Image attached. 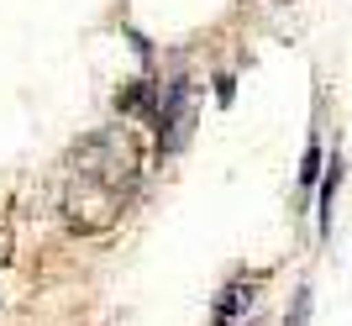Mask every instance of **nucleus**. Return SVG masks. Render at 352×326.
<instances>
[{
  "instance_id": "obj_1",
  "label": "nucleus",
  "mask_w": 352,
  "mask_h": 326,
  "mask_svg": "<svg viewBox=\"0 0 352 326\" xmlns=\"http://www.w3.org/2000/svg\"><path fill=\"white\" fill-rule=\"evenodd\" d=\"M137 195V142L132 132H95L89 142H79L63 169L58 206L69 232L79 237H100L121 221V210Z\"/></svg>"
},
{
  "instance_id": "obj_2",
  "label": "nucleus",
  "mask_w": 352,
  "mask_h": 326,
  "mask_svg": "<svg viewBox=\"0 0 352 326\" xmlns=\"http://www.w3.org/2000/svg\"><path fill=\"white\" fill-rule=\"evenodd\" d=\"M153 121H158V142H163L168 153L184 148V137H190V121H195V100H190V79H184V74H174L168 85L158 89Z\"/></svg>"
},
{
  "instance_id": "obj_3",
  "label": "nucleus",
  "mask_w": 352,
  "mask_h": 326,
  "mask_svg": "<svg viewBox=\"0 0 352 326\" xmlns=\"http://www.w3.org/2000/svg\"><path fill=\"white\" fill-rule=\"evenodd\" d=\"M252 295H258V279L236 274V279L221 290V300H216V326H236L242 316H252Z\"/></svg>"
},
{
  "instance_id": "obj_4",
  "label": "nucleus",
  "mask_w": 352,
  "mask_h": 326,
  "mask_svg": "<svg viewBox=\"0 0 352 326\" xmlns=\"http://www.w3.org/2000/svg\"><path fill=\"white\" fill-rule=\"evenodd\" d=\"M337 184H342V163L331 158V169H326L321 179V232L331 237V206H337Z\"/></svg>"
},
{
  "instance_id": "obj_5",
  "label": "nucleus",
  "mask_w": 352,
  "mask_h": 326,
  "mask_svg": "<svg viewBox=\"0 0 352 326\" xmlns=\"http://www.w3.org/2000/svg\"><path fill=\"white\" fill-rule=\"evenodd\" d=\"M316 174H321V142H310L305 163H300V195H305V190H316Z\"/></svg>"
},
{
  "instance_id": "obj_6",
  "label": "nucleus",
  "mask_w": 352,
  "mask_h": 326,
  "mask_svg": "<svg viewBox=\"0 0 352 326\" xmlns=\"http://www.w3.org/2000/svg\"><path fill=\"white\" fill-rule=\"evenodd\" d=\"M310 321V284H300V295H294V316L284 326H305Z\"/></svg>"
},
{
  "instance_id": "obj_7",
  "label": "nucleus",
  "mask_w": 352,
  "mask_h": 326,
  "mask_svg": "<svg viewBox=\"0 0 352 326\" xmlns=\"http://www.w3.org/2000/svg\"><path fill=\"white\" fill-rule=\"evenodd\" d=\"M6 252H11V226H6V216H0V268H6Z\"/></svg>"
}]
</instances>
